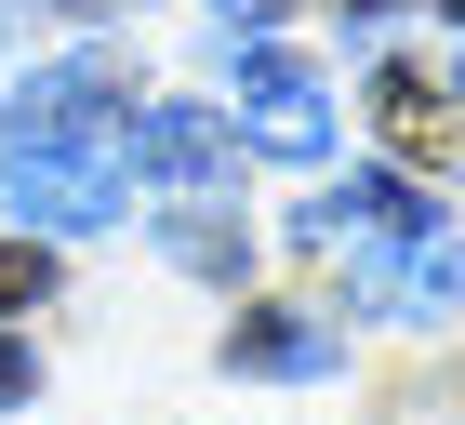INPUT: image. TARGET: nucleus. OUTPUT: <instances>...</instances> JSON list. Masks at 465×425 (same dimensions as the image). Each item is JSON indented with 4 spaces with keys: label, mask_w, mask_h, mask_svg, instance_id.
<instances>
[{
    "label": "nucleus",
    "mask_w": 465,
    "mask_h": 425,
    "mask_svg": "<svg viewBox=\"0 0 465 425\" xmlns=\"http://www.w3.org/2000/svg\"><path fill=\"white\" fill-rule=\"evenodd\" d=\"M332 359H346V346H332L306 306H240V319H226V372H266V386H320Z\"/></svg>",
    "instance_id": "423d86ee"
},
{
    "label": "nucleus",
    "mask_w": 465,
    "mask_h": 425,
    "mask_svg": "<svg viewBox=\"0 0 465 425\" xmlns=\"http://www.w3.org/2000/svg\"><path fill=\"white\" fill-rule=\"evenodd\" d=\"M399 226H426L399 173H346V186H320V200L292 212V240H306V252H346V240H399Z\"/></svg>",
    "instance_id": "0eeeda50"
},
{
    "label": "nucleus",
    "mask_w": 465,
    "mask_h": 425,
    "mask_svg": "<svg viewBox=\"0 0 465 425\" xmlns=\"http://www.w3.org/2000/svg\"><path fill=\"white\" fill-rule=\"evenodd\" d=\"M67 14H120V0H67Z\"/></svg>",
    "instance_id": "f8f14e48"
},
{
    "label": "nucleus",
    "mask_w": 465,
    "mask_h": 425,
    "mask_svg": "<svg viewBox=\"0 0 465 425\" xmlns=\"http://www.w3.org/2000/svg\"><path fill=\"white\" fill-rule=\"evenodd\" d=\"M40 292H54V252H40V240H0V306H40Z\"/></svg>",
    "instance_id": "9d476101"
},
{
    "label": "nucleus",
    "mask_w": 465,
    "mask_h": 425,
    "mask_svg": "<svg viewBox=\"0 0 465 425\" xmlns=\"http://www.w3.org/2000/svg\"><path fill=\"white\" fill-rule=\"evenodd\" d=\"M346 14H386V0H346Z\"/></svg>",
    "instance_id": "ddd939ff"
},
{
    "label": "nucleus",
    "mask_w": 465,
    "mask_h": 425,
    "mask_svg": "<svg viewBox=\"0 0 465 425\" xmlns=\"http://www.w3.org/2000/svg\"><path fill=\"white\" fill-rule=\"evenodd\" d=\"M452 14H465V0H452Z\"/></svg>",
    "instance_id": "4468645a"
},
{
    "label": "nucleus",
    "mask_w": 465,
    "mask_h": 425,
    "mask_svg": "<svg viewBox=\"0 0 465 425\" xmlns=\"http://www.w3.org/2000/svg\"><path fill=\"white\" fill-rule=\"evenodd\" d=\"M240 106H252V146L266 160H320L332 146V106L306 80V54H240Z\"/></svg>",
    "instance_id": "20e7f679"
},
{
    "label": "nucleus",
    "mask_w": 465,
    "mask_h": 425,
    "mask_svg": "<svg viewBox=\"0 0 465 425\" xmlns=\"http://www.w3.org/2000/svg\"><path fill=\"white\" fill-rule=\"evenodd\" d=\"M0 200L54 240H80V226H120V160H0Z\"/></svg>",
    "instance_id": "39448f33"
},
{
    "label": "nucleus",
    "mask_w": 465,
    "mask_h": 425,
    "mask_svg": "<svg viewBox=\"0 0 465 425\" xmlns=\"http://www.w3.org/2000/svg\"><path fill=\"white\" fill-rule=\"evenodd\" d=\"M14 399H27V346L0 332V412H14Z\"/></svg>",
    "instance_id": "9b49d317"
},
{
    "label": "nucleus",
    "mask_w": 465,
    "mask_h": 425,
    "mask_svg": "<svg viewBox=\"0 0 465 425\" xmlns=\"http://www.w3.org/2000/svg\"><path fill=\"white\" fill-rule=\"evenodd\" d=\"M120 160L160 173V186H226L240 173V133H226L213 106H134V120H120Z\"/></svg>",
    "instance_id": "7ed1b4c3"
},
{
    "label": "nucleus",
    "mask_w": 465,
    "mask_h": 425,
    "mask_svg": "<svg viewBox=\"0 0 465 425\" xmlns=\"http://www.w3.org/2000/svg\"><path fill=\"white\" fill-rule=\"evenodd\" d=\"M120 120H134V67L120 54H67V67L14 80L0 160H120Z\"/></svg>",
    "instance_id": "f257e3e1"
},
{
    "label": "nucleus",
    "mask_w": 465,
    "mask_h": 425,
    "mask_svg": "<svg viewBox=\"0 0 465 425\" xmlns=\"http://www.w3.org/2000/svg\"><path fill=\"white\" fill-rule=\"evenodd\" d=\"M359 266H346V292L372 319H452V292H465V252H452V226H399V240H346Z\"/></svg>",
    "instance_id": "f03ea898"
},
{
    "label": "nucleus",
    "mask_w": 465,
    "mask_h": 425,
    "mask_svg": "<svg viewBox=\"0 0 465 425\" xmlns=\"http://www.w3.org/2000/svg\"><path fill=\"white\" fill-rule=\"evenodd\" d=\"M160 240H173V266H200V280H240V226H226V212H173V226H160Z\"/></svg>",
    "instance_id": "1a4fd4ad"
},
{
    "label": "nucleus",
    "mask_w": 465,
    "mask_h": 425,
    "mask_svg": "<svg viewBox=\"0 0 465 425\" xmlns=\"http://www.w3.org/2000/svg\"><path fill=\"white\" fill-rule=\"evenodd\" d=\"M372 120H386V146H412V160H426V146H439V120H452V106L426 94V67H386V80H372Z\"/></svg>",
    "instance_id": "6e6552de"
}]
</instances>
